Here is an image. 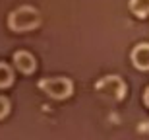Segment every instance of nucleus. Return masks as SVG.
Segmentation results:
<instances>
[{
  "label": "nucleus",
  "mask_w": 149,
  "mask_h": 140,
  "mask_svg": "<svg viewBox=\"0 0 149 140\" xmlns=\"http://www.w3.org/2000/svg\"><path fill=\"white\" fill-rule=\"evenodd\" d=\"M12 82H14V72H12V68L8 66V64H4V62H0V90L12 86Z\"/></svg>",
  "instance_id": "obj_7"
},
{
  "label": "nucleus",
  "mask_w": 149,
  "mask_h": 140,
  "mask_svg": "<svg viewBox=\"0 0 149 140\" xmlns=\"http://www.w3.org/2000/svg\"><path fill=\"white\" fill-rule=\"evenodd\" d=\"M39 23H41V14H39V10L33 8V6H19L8 18L10 29L12 31H17V33L31 31V29L39 27Z\"/></svg>",
  "instance_id": "obj_1"
},
{
  "label": "nucleus",
  "mask_w": 149,
  "mask_h": 140,
  "mask_svg": "<svg viewBox=\"0 0 149 140\" xmlns=\"http://www.w3.org/2000/svg\"><path fill=\"white\" fill-rule=\"evenodd\" d=\"M39 90L47 94L52 99H66L74 94V84L70 78H62V76H56V78H43L39 80Z\"/></svg>",
  "instance_id": "obj_2"
},
{
  "label": "nucleus",
  "mask_w": 149,
  "mask_h": 140,
  "mask_svg": "<svg viewBox=\"0 0 149 140\" xmlns=\"http://www.w3.org/2000/svg\"><path fill=\"white\" fill-rule=\"evenodd\" d=\"M130 10L138 18L149 16V0H130Z\"/></svg>",
  "instance_id": "obj_6"
},
{
  "label": "nucleus",
  "mask_w": 149,
  "mask_h": 140,
  "mask_svg": "<svg viewBox=\"0 0 149 140\" xmlns=\"http://www.w3.org/2000/svg\"><path fill=\"white\" fill-rule=\"evenodd\" d=\"M143 103H145V105L149 107V88L145 90V94H143Z\"/></svg>",
  "instance_id": "obj_9"
},
{
  "label": "nucleus",
  "mask_w": 149,
  "mask_h": 140,
  "mask_svg": "<svg viewBox=\"0 0 149 140\" xmlns=\"http://www.w3.org/2000/svg\"><path fill=\"white\" fill-rule=\"evenodd\" d=\"M132 64L138 70H149V43H139L132 49Z\"/></svg>",
  "instance_id": "obj_5"
},
{
  "label": "nucleus",
  "mask_w": 149,
  "mask_h": 140,
  "mask_svg": "<svg viewBox=\"0 0 149 140\" xmlns=\"http://www.w3.org/2000/svg\"><path fill=\"white\" fill-rule=\"evenodd\" d=\"M8 113H10V101L4 95H0V119H4Z\"/></svg>",
  "instance_id": "obj_8"
},
{
  "label": "nucleus",
  "mask_w": 149,
  "mask_h": 140,
  "mask_svg": "<svg viewBox=\"0 0 149 140\" xmlns=\"http://www.w3.org/2000/svg\"><path fill=\"white\" fill-rule=\"evenodd\" d=\"M14 66L22 74H31L37 68V61L27 51H17V53H14Z\"/></svg>",
  "instance_id": "obj_4"
},
{
  "label": "nucleus",
  "mask_w": 149,
  "mask_h": 140,
  "mask_svg": "<svg viewBox=\"0 0 149 140\" xmlns=\"http://www.w3.org/2000/svg\"><path fill=\"white\" fill-rule=\"evenodd\" d=\"M95 90H97L99 95H103V97L118 101L126 94V84H124V80L120 76H105V78H101L95 84Z\"/></svg>",
  "instance_id": "obj_3"
}]
</instances>
